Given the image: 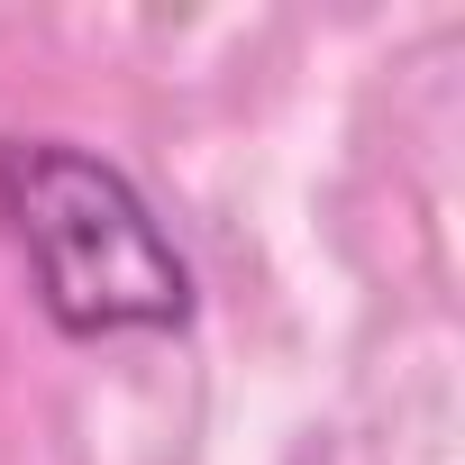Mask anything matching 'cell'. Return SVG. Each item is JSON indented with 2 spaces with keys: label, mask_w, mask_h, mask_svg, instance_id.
Returning <instances> with one entry per match:
<instances>
[{
  "label": "cell",
  "mask_w": 465,
  "mask_h": 465,
  "mask_svg": "<svg viewBox=\"0 0 465 465\" xmlns=\"http://www.w3.org/2000/svg\"><path fill=\"white\" fill-rule=\"evenodd\" d=\"M0 219L19 228L37 302L64 338H128L192 320V265L146 192L64 137H0Z\"/></svg>",
  "instance_id": "1"
}]
</instances>
